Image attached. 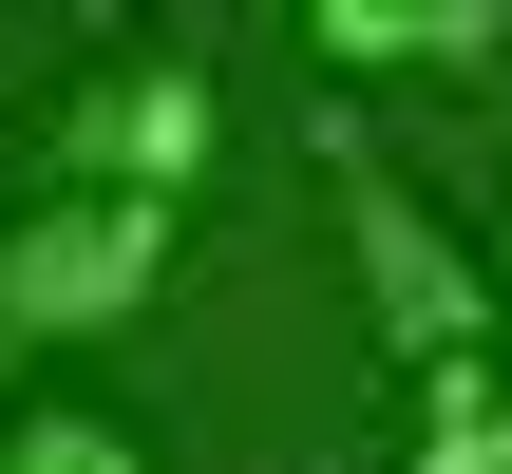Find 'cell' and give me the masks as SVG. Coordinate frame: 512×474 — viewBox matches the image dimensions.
Masks as SVG:
<instances>
[{"label": "cell", "instance_id": "obj_4", "mask_svg": "<svg viewBox=\"0 0 512 474\" xmlns=\"http://www.w3.org/2000/svg\"><path fill=\"white\" fill-rule=\"evenodd\" d=\"M323 76H418V57H494V0H304Z\"/></svg>", "mask_w": 512, "mask_h": 474}, {"label": "cell", "instance_id": "obj_3", "mask_svg": "<svg viewBox=\"0 0 512 474\" xmlns=\"http://www.w3.org/2000/svg\"><path fill=\"white\" fill-rule=\"evenodd\" d=\"M209 152H228V95H209V57H114L76 114H57V171H95V190H209Z\"/></svg>", "mask_w": 512, "mask_h": 474}, {"label": "cell", "instance_id": "obj_6", "mask_svg": "<svg viewBox=\"0 0 512 474\" xmlns=\"http://www.w3.org/2000/svg\"><path fill=\"white\" fill-rule=\"evenodd\" d=\"M0 474H152V456H133V418H95V399H38V418L0 437Z\"/></svg>", "mask_w": 512, "mask_h": 474}, {"label": "cell", "instance_id": "obj_5", "mask_svg": "<svg viewBox=\"0 0 512 474\" xmlns=\"http://www.w3.org/2000/svg\"><path fill=\"white\" fill-rule=\"evenodd\" d=\"M418 474H512V361H418Z\"/></svg>", "mask_w": 512, "mask_h": 474}, {"label": "cell", "instance_id": "obj_1", "mask_svg": "<svg viewBox=\"0 0 512 474\" xmlns=\"http://www.w3.org/2000/svg\"><path fill=\"white\" fill-rule=\"evenodd\" d=\"M323 209H342V266H361V323L399 342V361H475V342H512V266H475L437 209H418V171L323 95Z\"/></svg>", "mask_w": 512, "mask_h": 474}, {"label": "cell", "instance_id": "obj_2", "mask_svg": "<svg viewBox=\"0 0 512 474\" xmlns=\"http://www.w3.org/2000/svg\"><path fill=\"white\" fill-rule=\"evenodd\" d=\"M171 190H95V171H38V209H0V323L19 342H114L152 323L171 285Z\"/></svg>", "mask_w": 512, "mask_h": 474}, {"label": "cell", "instance_id": "obj_7", "mask_svg": "<svg viewBox=\"0 0 512 474\" xmlns=\"http://www.w3.org/2000/svg\"><path fill=\"white\" fill-rule=\"evenodd\" d=\"M19 361H38V342H19V323H0V380H19Z\"/></svg>", "mask_w": 512, "mask_h": 474}]
</instances>
